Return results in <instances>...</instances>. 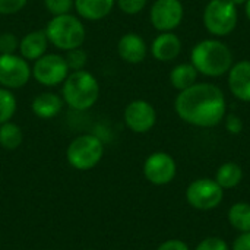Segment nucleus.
Returning a JSON list of instances; mask_svg holds the SVG:
<instances>
[{
    "label": "nucleus",
    "mask_w": 250,
    "mask_h": 250,
    "mask_svg": "<svg viewBox=\"0 0 250 250\" xmlns=\"http://www.w3.org/2000/svg\"><path fill=\"white\" fill-rule=\"evenodd\" d=\"M223 196V188L212 179H198L192 182L186 190L189 205L201 211L217 208L221 204Z\"/></svg>",
    "instance_id": "1a4fd4ad"
},
{
    "label": "nucleus",
    "mask_w": 250,
    "mask_h": 250,
    "mask_svg": "<svg viewBox=\"0 0 250 250\" xmlns=\"http://www.w3.org/2000/svg\"><path fill=\"white\" fill-rule=\"evenodd\" d=\"M183 16L185 7L180 0H155L149 9V21L158 32H173Z\"/></svg>",
    "instance_id": "9d476101"
},
{
    "label": "nucleus",
    "mask_w": 250,
    "mask_h": 250,
    "mask_svg": "<svg viewBox=\"0 0 250 250\" xmlns=\"http://www.w3.org/2000/svg\"><path fill=\"white\" fill-rule=\"evenodd\" d=\"M100 97L98 79L88 70H75L62 83V98L76 111H85L95 105Z\"/></svg>",
    "instance_id": "7ed1b4c3"
},
{
    "label": "nucleus",
    "mask_w": 250,
    "mask_h": 250,
    "mask_svg": "<svg viewBox=\"0 0 250 250\" xmlns=\"http://www.w3.org/2000/svg\"><path fill=\"white\" fill-rule=\"evenodd\" d=\"M243 179V170L236 163H224L215 174V182L223 189H233L240 185Z\"/></svg>",
    "instance_id": "aec40b11"
},
{
    "label": "nucleus",
    "mask_w": 250,
    "mask_h": 250,
    "mask_svg": "<svg viewBox=\"0 0 250 250\" xmlns=\"http://www.w3.org/2000/svg\"><path fill=\"white\" fill-rule=\"evenodd\" d=\"M148 0H116L117 7L125 13V15H138L141 13L145 6H146Z\"/></svg>",
    "instance_id": "bb28decb"
},
{
    "label": "nucleus",
    "mask_w": 250,
    "mask_h": 250,
    "mask_svg": "<svg viewBox=\"0 0 250 250\" xmlns=\"http://www.w3.org/2000/svg\"><path fill=\"white\" fill-rule=\"evenodd\" d=\"M31 72L32 78L40 85L47 88L62 85L70 73L64 56L56 53H45L44 56L37 59L31 67Z\"/></svg>",
    "instance_id": "0eeeda50"
},
{
    "label": "nucleus",
    "mask_w": 250,
    "mask_h": 250,
    "mask_svg": "<svg viewBox=\"0 0 250 250\" xmlns=\"http://www.w3.org/2000/svg\"><path fill=\"white\" fill-rule=\"evenodd\" d=\"M19 48V40L13 32L0 34V54H15Z\"/></svg>",
    "instance_id": "a878e982"
},
{
    "label": "nucleus",
    "mask_w": 250,
    "mask_h": 250,
    "mask_svg": "<svg viewBox=\"0 0 250 250\" xmlns=\"http://www.w3.org/2000/svg\"><path fill=\"white\" fill-rule=\"evenodd\" d=\"M231 250H250V231L240 233V236L234 240Z\"/></svg>",
    "instance_id": "2f4dec72"
},
{
    "label": "nucleus",
    "mask_w": 250,
    "mask_h": 250,
    "mask_svg": "<svg viewBox=\"0 0 250 250\" xmlns=\"http://www.w3.org/2000/svg\"><path fill=\"white\" fill-rule=\"evenodd\" d=\"M190 63L198 73L208 78H220L234 64L230 47L217 38L199 41L190 51Z\"/></svg>",
    "instance_id": "f03ea898"
},
{
    "label": "nucleus",
    "mask_w": 250,
    "mask_h": 250,
    "mask_svg": "<svg viewBox=\"0 0 250 250\" xmlns=\"http://www.w3.org/2000/svg\"><path fill=\"white\" fill-rule=\"evenodd\" d=\"M63 105H64L63 98L56 92H40L31 101L32 113L42 120L54 119L62 111Z\"/></svg>",
    "instance_id": "f3484780"
},
{
    "label": "nucleus",
    "mask_w": 250,
    "mask_h": 250,
    "mask_svg": "<svg viewBox=\"0 0 250 250\" xmlns=\"http://www.w3.org/2000/svg\"><path fill=\"white\" fill-rule=\"evenodd\" d=\"M198 75L199 73L192 63H180L171 69L170 83L173 85L174 89H177L180 92V91H185V89L190 88L192 85H195L198 81Z\"/></svg>",
    "instance_id": "6ab92c4d"
},
{
    "label": "nucleus",
    "mask_w": 250,
    "mask_h": 250,
    "mask_svg": "<svg viewBox=\"0 0 250 250\" xmlns=\"http://www.w3.org/2000/svg\"><path fill=\"white\" fill-rule=\"evenodd\" d=\"M208 1H209V0H208Z\"/></svg>",
    "instance_id": "f704fd0d"
},
{
    "label": "nucleus",
    "mask_w": 250,
    "mask_h": 250,
    "mask_svg": "<svg viewBox=\"0 0 250 250\" xmlns=\"http://www.w3.org/2000/svg\"><path fill=\"white\" fill-rule=\"evenodd\" d=\"M176 171V161L167 152H154L144 163V176L149 183L155 186H164L173 182Z\"/></svg>",
    "instance_id": "9b49d317"
},
{
    "label": "nucleus",
    "mask_w": 250,
    "mask_h": 250,
    "mask_svg": "<svg viewBox=\"0 0 250 250\" xmlns=\"http://www.w3.org/2000/svg\"><path fill=\"white\" fill-rule=\"evenodd\" d=\"M28 0H0V15H15L26 6Z\"/></svg>",
    "instance_id": "cd10ccee"
},
{
    "label": "nucleus",
    "mask_w": 250,
    "mask_h": 250,
    "mask_svg": "<svg viewBox=\"0 0 250 250\" xmlns=\"http://www.w3.org/2000/svg\"><path fill=\"white\" fill-rule=\"evenodd\" d=\"M180 53L182 40L174 32H160L151 44V54L158 62H173Z\"/></svg>",
    "instance_id": "2eb2a0df"
},
{
    "label": "nucleus",
    "mask_w": 250,
    "mask_h": 250,
    "mask_svg": "<svg viewBox=\"0 0 250 250\" xmlns=\"http://www.w3.org/2000/svg\"><path fill=\"white\" fill-rule=\"evenodd\" d=\"M104 157L103 141L91 133L79 135L66 148V160L70 167L79 171L92 170Z\"/></svg>",
    "instance_id": "39448f33"
},
{
    "label": "nucleus",
    "mask_w": 250,
    "mask_h": 250,
    "mask_svg": "<svg viewBox=\"0 0 250 250\" xmlns=\"http://www.w3.org/2000/svg\"><path fill=\"white\" fill-rule=\"evenodd\" d=\"M230 1H231L236 7H239V6H245L248 0H230Z\"/></svg>",
    "instance_id": "473e14b6"
},
{
    "label": "nucleus",
    "mask_w": 250,
    "mask_h": 250,
    "mask_svg": "<svg viewBox=\"0 0 250 250\" xmlns=\"http://www.w3.org/2000/svg\"><path fill=\"white\" fill-rule=\"evenodd\" d=\"M229 89L240 101L250 103V60L234 63L229 70Z\"/></svg>",
    "instance_id": "4468645a"
},
{
    "label": "nucleus",
    "mask_w": 250,
    "mask_h": 250,
    "mask_svg": "<svg viewBox=\"0 0 250 250\" xmlns=\"http://www.w3.org/2000/svg\"><path fill=\"white\" fill-rule=\"evenodd\" d=\"M123 119L132 132L146 133L157 123V111L151 103L145 100H135L126 105Z\"/></svg>",
    "instance_id": "f8f14e48"
},
{
    "label": "nucleus",
    "mask_w": 250,
    "mask_h": 250,
    "mask_svg": "<svg viewBox=\"0 0 250 250\" xmlns=\"http://www.w3.org/2000/svg\"><path fill=\"white\" fill-rule=\"evenodd\" d=\"M44 31L48 42L62 51H69L82 47L86 37V29L81 18L72 13L51 16Z\"/></svg>",
    "instance_id": "20e7f679"
},
{
    "label": "nucleus",
    "mask_w": 250,
    "mask_h": 250,
    "mask_svg": "<svg viewBox=\"0 0 250 250\" xmlns=\"http://www.w3.org/2000/svg\"><path fill=\"white\" fill-rule=\"evenodd\" d=\"M157 250H190V249H189V246H188L185 242L177 240V239H173V240H167V242L161 243Z\"/></svg>",
    "instance_id": "7c9ffc66"
},
{
    "label": "nucleus",
    "mask_w": 250,
    "mask_h": 250,
    "mask_svg": "<svg viewBox=\"0 0 250 250\" xmlns=\"http://www.w3.org/2000/svg\"><path fill=\"white\" fill-rule=\"evenodd\" d=\"M202 21L211 35L227 37L237 26L239 12L230 0H209L205 6Z\"/></svg>",
    "instance_id": "423d86ee"
},
{
    "label": "nucleus",
    "mask_w": 250,
    "mask_h": 250,
    "mask_svg": "<svg viewBox=\"0 0 250 250\" xmlns=\"http://www.w3.org/2000/svg\"><path fill=\"white\" fill-rule=\"evenodd\" d=\"M195 250H230L229 245L220 237H208L202 240Z\"/></svg>",
    "instance_id": "c85d7f7f"
},
{
    "label": "nucleus",
    "mask_w": 250,
    "mask_h": 250,
    "mask_svg": "<svg viewBox=\"0 0 250 250\" xmlns=\"http://www.w3.org/2000/svg\"><path fill=\"white\" fill-rule=\"evenodd\" d=\"M32 78L29 62L21 54H0V86L10 91L23 88Z\"/></svg>",
    "instance_id": "6e6552de"
},
{
    "label": "nucleus",
    "mask_w": 250,
    "mask_h": 250,
    "mask_svg": "<svg viewBox=\"0 0 250 250\" xmlns=\"http://www.w3.org/2000/svg\"><path fill=\"white\" fill-rule=\"evenodd\" d=\"M16 108L18 101L15 94L7 88L0 86V125L10 122L16 113Z\"/></svg>",
    "instance_id": "5701e85b"
},
{
    "label": "nucleus",
    "mask_w": 250,
    "mask_h": 250,
    "mask_svg": "<svg viewBox=\"0 0 250 250\" xmlns=\"http://www.w3.org/2000/svg\"><path fill=\"white\" fill-rule=\"evenodd\" d=\"M229 221L240 233L250 231V205L246 202L234 204L229 211Z\"/></svg>",
    "instance_id": "4be33fe9"
},
{
    "label": "nucleus",
    "mask_w": 250,
    "mask_h": 250,
    "mask_svg": "<svg viewBox=\"0 0 250 250\" xmlns=\"http://www.w3.org/2000/svg\"><path fill=\"white\" fill-rule=\"evenodd\" d=\"M64 60H66V63H67L70 72L82 70V69H85V66H86L88 54H86V51H85L82 47H78V48H73V50L66 51Z\"/></svg>",
    "instance_id": "b1692460"
},
{
    "label": "nucleus",
    "mask_w": 250,
    "mask_h": 250,
    "mask_svg": "<svg viewBox=\"0 0 250 250\" xmlns=\"http://www.w3.org/2000/svg\"><path fill=\"white\" fill-rule=\"evenodd\" d=\"M23 142V132L19 125L6 122L0 125V146L6 151L18 149Z\"/></svg>",
    "instance_id": "412c9836"
},
{
    "label": "nucleus",
    "mask_w": 250,
    "mask_h": 250,
    "mask_svg": "<svg viewBox=\"0 0 250 250\" xmlns=\"http://www.w3.org/2000/svg\"><path fill=\"white\" fill-rule=\"evenodd\" d=\"M48 40L45 35L44 29H37V31H31L28 34H25L21 40H19V54L28 60V62H35L37 59H40L41 56H44L47 53L48 48Z\"/></svg>",
    "instance_id": "dca6fc26"
},
{
    "label": "nucleus",
    "mask_w": 250,
    "mask_h": 250,
    "mask_svg": "<svg viewBox=\"0 0 250 250\" xmlns=\"http://www.w3.org/2000/svg\"><path fill=\"white\" fill-rule=\"evenodd\" d=\"M44 6L51 16H60L70 13L75 6V0H44Z\"/></svg>",
    "instance_id": "393cba45"
},
{
    "label": "nucleus",
    "mask_w": 250,
    "mask_h": 250,
    "mask_svg": "<svg viewBox=\"0 0 250 250\" xmlns=\"http://www.w3.org/2000/svg\"><path fill=\"white\" fill-rule=\"evenodd\" d=\"M117 53L123 62L138 64L145 60L148 54V45L139 34L127 32L120 37L117 42Z\"/></svg>",
    "instance_id": "ddd939ff"
},
{
    "label": "nucleus",
    "mask_w": 250,
    "mask_h": 250,
    "mask_svg": "<svg viewBox=\"0 0 250 250\" xmlns=\"http://www.w3.org/2000/svg\"><path fill=\"white\" fill-rule=\"evenodd\" d=\"M224 120H226V129H227L230 133L239 135V133L243 130V122H242V119H240L237 114H234V113L226 114Z\"/></svg>",
    "instance_id": "c756f323"
},
{
    "label": "nucleus",
    "mask_w": 250,
    "mask_h": 250,
    "mask_svg": "<svg viewBox=\"0 0 250 250\" xmlns=\"http://www.w3.org/2000/svg\"><path fill=\"white\" fill-rule=\"evenodd\" d=\"M177 116L196 127H214L227 114L226 95L220 86L209 82H196L180 91L174 100Z\"/></svg>",
    "instance_id": "f257e3e1"
},
{
    "label": "nucleus",
    "mask_w": 250,
    "mask_h": 250,
    "mask_svg": "<svg viewBox=\"0 0 250 250\" xmlns=\"http://www.w3.org/2000/svg\"><path fill=\"white\" fill-rule=\"evenodd\" d=\"M245 13H246L248 19L250 21V0H248V1H246V4H245Z\"/></svg>",
    "instance_id": "72a5a7b5"
},
{
    "label": "nucleus",
    "mask_w": 250,
    "mask_h": 250,
    "mask_svg": "<svg viewBox=\"0 0 250 250\" xmlns=\"http://www.w3.org/2000/svg\"><path fill=\"white\" fill-rule=\"evenodd\" d=\"M116 6V0H75L73 9L85 21H101L107 18Z\"/></svg>",
    "instance_id": "a211bd4d"
}]
</instances>
